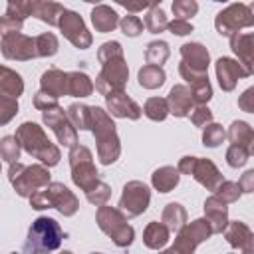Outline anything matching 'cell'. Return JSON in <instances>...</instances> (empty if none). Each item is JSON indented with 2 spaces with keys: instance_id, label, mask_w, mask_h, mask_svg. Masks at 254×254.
I'll use <instances>...</instances> for the list:
<instances>
[{
  "instance_id": "cell-32",
  "label": "cell",
  "mask_w": 254,
  "mask_h": 254,
  "mask_svg": "<svg viewBox=\"0 0 254 254\" xmlns=\"http://www.w3.org/2000/svg\"><path fill=\"white\" fill-rule=\"evenodd\" d=\"M169 56H171V50H169V44L165 40L149 42L147 48H145V62H147V65L163 67V64L169 60Z\"/></svg>"
},
{
  "instance_id": "cell-18",
  "label": "cell",
  "mask_w": 254,
  "mask_h": 254,
  "mask_svg": "<svg viewBox=\"0 0 254 254\" xmlns=\"http://www.w3.org/2000/svg\"><path fill=\"white\" fill-rule=\"evenodd\" d=\"M105 105H107V113H111V117H121V119H131L137 121L143 113V109L125 93H113L105 97Z\"/></svg>"
},
{
  "instance_id": "cell-23",
  "label": "cell",
  "mask_w": 254,
  "mask_h": 254,
  "mask_svg": "<svg viewBox=\"0 0 254 254\" xmlns=\"http://www.w3.org/2000/svg\"><path fill=\"white\" fill-rule=\"evenodd\" d=\"M67 8L50 0H32V16L42 20L48 26H60V18Z\"/></svg>"
},
{
  "instance_id": "cell-61",
  "label": "cell",
  "mask_w": 254,
  "mask_h": 254,
  "mask_svg": "<svg viewBox=\"0 0 254 254\" xmlns=\"http://www.w3.org/2000/svg\"><path fill=\"white\" fill-rule=\"evenodd\" d=\"M10 254H20V252H10Z\"/></svg>"
},
{
  "instance_id": "cell-62",
  "label": "cell",
  "mask_w": 254,
  "mask_h": 254,
  "mask_svg": "<svg viewBox=\"0 0 254 254\" xmlns=\"http://www.w3.org/2000/svg\"><path fill=\"white\" fill-rule=\"evenodd\" d=\"M230 254H234V252H230Z\"/></svg>"
},
{
  "instance_id": "cell-38",
  "label": "cell",
  "mask_w": 254,
  "mask_h": 254,
  "mask_svg": "<svg viewBox=\"0 0 254 254\" xmlns=\"http://www.w3.org/2000/svg\"><path fill=\"white\" fill-rule=\"evenodd\" d=\"M20 151H22V145H20V141L14 135L2 137V141H0V157L4 159V163H8V165L18 163Z\"/></svg>"
},
{
  "instance_id": "cell-13",
  "label": "cell",
  "mask_w": 254,
  "mask_h": 254,
  "mask_svg": "<svg viewBox=\"0 0 254 254\" xmlns=\"http://www.w3.org/2000/svg\"><path fill=\"white\" fill-rule=\"evenodd\" d=\"M149 202H151L149 187L145 183H141V181H129L123 187V192H121L117 208L127 218H135V216H141L149 208Z\"/></svg>"
},
{
  "instance_id": "cell-12",
  "label": "cell",
  "mask_w": 254,
  "mask_h": 254,
  "mask_svg": "<svg viewBox=\"0 0 254 254\" xmlns=\"http://www.w3.org/2000/svg\"><path fill=\"white\" fill-rule=\"evenodd\" d=\"M212 234H214L212 226L206 218H194L192 222H187L177 232L173 248L177 250V254H194L196 246L202 244L204 240H208Z\"/></svg>"
},
{
  "instance_id": "cell-15",
  "label": "cell",
  "mask_w": 254,
  "mask_h": 254,
  "mask_svg": "<svg viewBox=\"0 0 254 254\" xmlns=\"http://www.w3.org/2000/svg\"><path fill=\"white\" fill-rule=\"evenodd\" d=\"M2 56L6 60H16V62H28L38 58V48H36V38H30L22 32H10L2 34Z\"/></svg>"
},
{
  "instance_id": "cell-20",
  "label": "cell",
  "mask_w": 254,
  "mask_h": 254,
  "mask_svg": "<svg viewBox=\"0 0 254 254\" xmlns=\"http://www.w3.org/2000/svg\"><path fill=\"white\" fill-rule=\"evenodd\" d=\"M40 89L48 91L54 97L69 95V73L58 67H50L40 77Z\"/></svg>"
},
{
  "instance_id": "cell-59",
  "label": "cell",
  "mask_w": 254,
  "mask_h": 254,
  "mask_svg": "<svg viewBox=\"0 0 254 254\" xmlns=\"http://www.w3.org/2000/svg\"><path fill=\"white\" fill-rule=\"evenodd\" d=\"M60 254H73V252H69V250H64V252H60Z\"/></svg>"
},
{
  "instance_id": "cell-52",
  "label": "cell",
  "mask_w": 254,
  "mask_h": 254,
  "mask_svg": "<svg viewBox=\"0 0 254 254\" xmlns=\"http://www.w3.org/2000/svg\"><path fill=\"white\" fill-rule=\"evenodd\" d=\"M167 30H169L171 34H175V36H187V34L192 32V24L187 22V20H177V18H175V20L169 22Z\"/></svg>"
},
{
  "instance_id": "cell-7",
  "label": "cell",
  "mask_w": 254,
  "mask_h": 254,
  "mask_svg": "<svg viewBox=\"0 0 254 254\" xmlns=\"http://www.w3.org/2000/svg\"><path fill=\"white\" fill-rule=\"evenodd\" d=\"M181 64L179 73L181 77L192 85L194 81H200L208 77V65H210V54L208 50L198 42H187L181 46Z\"/></svg>"
},
{
  "instance_id": "cell-48",
  "label": "cell",
  "mask_w": 254,
  "mask_h": 254,
  "mask_svg": "<svg viewBox=\"0 0 254 254\" xmlns=\"http://www.w3.org/2000/svg\"><path fill=\"white\" fill-rule=\"evenodd\" d=\"M189 117H190V121H192L194 127H202L204 129L206 125L212 123V111L206 105H194L192 111L189 113Z\"/></svg>"
},
{
  "instance_id": "cell-25",
  "label": "cell",
  "mask_w": 254,
  "mask_h": 254,
  "mask_svg": "<svg viewBox=\"0 0 254 254\" xmlns=\"http://www.w3.org/2000/svg\"><path fill=\"white\" fill-rule=\"evenodd\" d=\"M24 93V79L18 71L10 69L8 65L0 67V95L18 99Z\"/></svg>"
},
{
  "instance_id": "cell-8",
  "label": "cell",
  "mask_w": 254,
  "mask_h": 254,
  "mask_svg": "<svg viewBox=\"0 0 254 254\" xmlns=\"http://www.w3.org/2000/svg\"><path fill=\"white\" fill-rule=\"evenodd\" d=\"M214 28L220 36L232 38L240 34L242 28H254V2H234L220 10L214 18Z\"/></svg>"
},
{
  "instance_id": "cell-16",
  "label": "cell",
  "mask_w": 254,
  "mask_h": 254,
  "mask_svg": "<svg viewBox=\"0 0 254 254\" xmlns=\"http://www.w3.org/2000/svg\"><path fill=\"white\" fill-rule=\"evenodd\" d=\"M58 28L64 34V38L69 40L79 50H87L91 46V42H93V36L87 30L83 18L73 10H65L64 12V16L60 18V26Z\"/></svg>"
},
{
  "instance_id": "cell-60",
  "label": "cell",
  "mask_w": 254,
  "mask_h": 254,
  "mask_svg": "<svg viewBox=\"0 0 254 254\" xmlns=\"http://www.w3.org/2000/svg\"><path fill=\"white\" fill-rule=\"evenodd\" d=\"M91 254H103V252H91Z\"/></svg>"
},
{
  "instance_id": "cell-21",
  "label": "cell",
  "mask_w": 254,
  "mask_h": 254,
  "mask_svg": "<svg viewBox=\"0 0 254 254\" xmlns=\"http://www.w3.org/2000/svg\"><path fill=\"white\" fill-rule=\"evenodd\" d=\"M204 218L210 222L212 232L214 234H222L228 226V206L226 202H222L220 198H216L214 194H210L204 200Z\"/></svg>"
},
{
  "instance_id": "cell-10",
  "label": "cell",
  "mask_w": 254,
  "mask_h": 254,
  "mask_svg": "<svg viewBox=\"0 0 254 254\" xmlns=\"http://www.w3.org/2000/svg\"><path fill=\"white\" fill-rule=\"evenodd\" d=\"M177 169H179V173L192 177L198 185H202V187H204L206 190H210V192H216V189L224 183L222 173L218 171V167H216L210 159L187 155V157H183V159L179 161Z\"/></svg>"
},
{
  "instance_id": "cell-19",
  "label": "cell",
  "mask_w": 254,
  "mask_h": 254,
  "mask_svg": "<svg viewBox=\"0 0 254 254\" xmlns=\"http://www.w3.org/2000/svg\"><path fill=\"white\" fill-rule=\"evenodd\" d=\"M167 103H169V111L175 117H189V113L194 107V99H192L190 87L183 85V83L173 85L169 95H167Z\"/></svg>"
},
{
  "instance_id": "cell-36",
  "label": "cell",
  "mask_w": 254,
  "mask_h": 254,
  "mask_svg": "<svg viewBox=\"0 0 254 254\" xmlns=\"http://www.w3.org/2000/svg\"><path fill=\"white\" fill-rule=\"evenodd\" d=\"M143 113L151 121H165L171 111H169V103L165 97H149L143 105Z\"/></svg>"
},
{
  "instance_id": "cell-22",
  "label": "cell",
  "mask_w": 254,
  "mask_h": 254,
  "mask_svg": "<svg viewBox=\"0 0 254 254\" xmlns=\"http://www.w3.org/2000/svg\"><path fill=\"white\" fill-rule=\"evenodd\" d=\"M230 50L248 69L254 64V32H240L230 38Z\"/></svg>"
},
{
  "instance_id": "cell-42",
  "label": "cell",
  "mask_w": 254,
  "mask_h": 254,
  "mask_svg": "<svg viewBox=\"0 0 254 254\" xmlns=\"http://www.w3.org/2000/svg\"><path fill=\"white\" fill-rule=\"evenodd\" d=\"M190 91H192V99H194V105H206L212 97V85L208 81V77L200 79V81H194L192 85H189Z\"/></svg>"
},
{
  "instance_id": "cell-24",
  "label": "cell",
  "mask_w": 254,
  "mask_h": 254,
  "mask_svg": "<svg viewBox=\"0 0 254 254\" xmlns=\"http://www.w3.org/2000/svg\"><path fill=\"white\" fill-rule=\"evenodd\" d=\"M119 16L117 12L107 6V4H97L93 10H91V24L95 28V32L99 34H107V32H113L117 26H119Z\"/></svg>"
},
{
  "instance_id": "cell-4",
  "label": "cell",
  "mask_w": 254,
  "mask_h": 254,
  "mask_svg": "<svg viewBox=\"0 0 254 254\" xmlns=\"http://www.w3.org/2000/svg\"><path fill=\"white\" fill-rule=\"evenodd\" d=\"M8 181L14 187L18 196L30 198L32 194H36L38 190H42L44 187H48L52 183V175L48 171L46 165H22L12 163L8 167Z\"/></svg>"
},
{
  "instance_id": "cell-30",
  "label": "cell",
  "mask_w": 254,
  "mask_h": 254,
  "mask_svg": "<svg viewBox=\"0 0 254 254\" xmlns=\"http://www.w3.org/2000/svg\"><path fill=\"white\" fill-rule=\"evenodd\" d=\"M228 141L232 145H238V147H246L250 149L252 141H254V129L246 123V121H232L230 127H228V133H226Z\"/></svg>"
},
{
  "instance_id": "cell-26",
  "label": "cell",
  "mask_w": 254,
  "mask_h": 254,
  "mask_svg": "<svg viewBox=\"0 0 254 254\" xmlns=\"http://www.w3.org/2000/svg\"><path fill=\"white\" fill-rule=\"evenodd\" d=\"M169 238H171V230L163 222H157V220L149 222L145 226V230H143V244L147 248H151V250L165 248L167 242H169Z\"/></svg>"
},
{
  "instance_id": "cell-46",
  "label": "cell",
  "mask_w": 254,
  "mask_h": 254,
  "mask_svg": "<svg viewBox=\"0 0 254 254\" xmlns=\"http://www.w3.org/2000/svg\"><path fill=\"white\" fill-rule=\"evenodd\" d=\"M171 8H173V14L177 16V20H189L190 16H194L198 12V4L194 0H175Z\"/></svg>"
},
{
  "instance_id": "cell-37",
  "label": "cell",
  "mask_w": 254,
  "mask_h": 254,
  "mask_svg": "<svg viewBox=\"0 0 254 254\" xmlns=\"http://www.w3.org/2000/svg\"><path fill=\"white\" fill-rule=\"evenodd\" d=\"M24 20H26V18L12 6V2H8V4H6V12H4V16H2V20H0V30H2V34L20 32L22 26H24Z\"/></svg>"
},
{
  "instance_id": "cell-6",
  "label": "cell",
  "mask_w": 254,
  "mask_h": 254,
  "mask_svg": "<svg viewBox=\"0 0 254 254\" xmlns=\"http://www.w3.org/2000/svg\"><path fill=\"white\" fill-rule=\"evenodd\" d=\"M95 222L99 226L101 232H105L111 242L119 248H127L133 244V238H135V230L133 226L127 222V216L115 208V206H97V212H95Z\"/></svg>"
},
{
  "instance_id": "cell-31",
  "label": "cell",
  "mask_w": 254,
  "mask_h": 254,
  "mask_svg": "<svg viewBox=\"0 0 254 254\" xmlns=\"http://www.w3.org/2000/svg\"><path fill=\"white\" fill-rule=\"evenodd\" d=\"M137 79H139V85L145 87V89H157L165 83L167 79V73L163 67H157V65H143L137 73Z\"/></svg>"
},
{
  "instance_id": "cell-11",
  "label": "cell",
  "mask_w": 254,
  "mask_h": 254,
  "mask_svg": "<svg viewBox=\"0 0 254 254\" xmlns=\"http://www.w3.org/2000/svg\"><path fill=\"white\" fill-rule=\"evenodd\" d=\"M67 159H69V169H71V181L75 187L87 192L99 183V173L93 165V155L85 145H75L73 149H69Z\"/></svg>"
},
{
  "instance_id": "cell-53",
  "label": "cell",
  "mask_w": 254,
  "mask_h": 254,
  "mask_svg": "<svg viewBox=\"0 0 254 254\" xmlns=\"http://www.w3.org/2000/svg\"><path fill=\"white\" fill-rule=\"evenodd\" d=\"M238 185H240V190H242V192H246V194L254 192V169H248V171L240 177Z\"/></svg>"
},
{
  "instance_id": "cell-17",
  "label": "cell",
  "mask_w": 254,
  "mask_h": 254,
  "mask_svg": "<svg viewBox=\"0 0 254 254\" xmlns=\"http://www.w3.org/2000/svg\"><path fill=\"white\" fill-rule=\"evenodd\" d=\"M214 71H216V79L222 91H232L238 79H244L250 75L248 69L238 60H232V58H218L214 64Z\"/></svg>"
},
{
  "instance_id": "cell-56",
  "label": "cell",
  "mask_w": 254,
  "mask_h": 254,
  "mask_svg": "<svg viewBox=\"0 0 254 254\" xmlns=\"http://www.w3.org/2000/svg\"><path fill=\"white\" fill-rule=\"evenodd\" d=\"M159 254H177V250H175V248L171 246V248H167V250H161Z\"/></svg>"
},
{
  "instance_id": "cell-44",
  "label": "cell",
  "mask_w": 254,
  "mask_h": 254,
  "mask_svg": "<svg viewBox=\"0 0 254 254\" xmlns=\"http://www.w3.org/2000/svg\"><path fill=\"white\" fill-rule=\"evenodd\" d=\"M143 20L139 18V16H135V14H127V16H123L121 18V22H119V28H121V32L125 34V36H129V38H137L141 32H143Z\"/></svg>"
},
{
  "instance_id": "cell-27",
  "label": "cell",
  "mask_w": 254,
  "mask_h": 254,
  "mask_svg": "<svg viewBox=\"0 0 254 254\" xmlns=\"http://www.w3.org/2000/svg\"><path fill=\"white\" fill-rule=\"evenodd\" d=\"M181 181V173L179 169L171 167V165H165V167H159L153 175H151V185L155 190L159 192H171Z\"/></svg>"
},
{
  "instance_id": "cell-41",
  "label": "cell",
  "mask_w": 254,
  "mask_h": 254,
  "mask_svg": "<svg viewBox=\"0 0 254 254\" xmlns=\"http://www.w3.org/2000/svg\"><path fill=\"white\" fill-rule=\"evenodd\" d=\"M216 198H220L222 202H226V204H230V202H236L240 196H242V190H240V185L238 183H234V181H224L218 189H216V192H212Z\"/></svg>"
},
{
  "instance_id": "cell-5",
  "label": "cell",
  "mask_w": 254,
  "mask_h": 254,
  "mask_svg": "<svg viewBox=\"0 0 254 254\" xmlns=\"http://www.w3.org/2000/svg\"><path fill=\"white\" fill-rule=\"evenodd\" d=\"M30 206L34 210L58 208L60 214L73 216L79 208V200L64 183H50L48 187H44L42 190L30 196Z\"/></svg>"
},
{
  "instance_id": "cell-45",
  "label": "cell",
  "mask_w": 254,
  "mask_h": 254,
  "mask_svg": "<svg viewBox=\"0 0 254 254\" xmlns=\"http://www.w3.org/2000/svg\"><path fill=\"white\" fill-rule=\"evenodd\" d=\"M248 155H250V149L238 147V145H230V147L226 149V163H228V167H232V169L244 167L246 161H248Z\"/></svg>"
},
{
  "instance_id": "cell-9",
  "label": "cell",
  "mask_w": 254,
  "mask_h": 254,
  "mask_svg": "<svg viewBox=\"0 0 254 254\" xmlns=\"http://www.w3.org/2000/svg\"><path fill=\"white\" fill-rule=\"evenodd\" d=\"M129 79V67L125 62V56H117L111 60H105L101 64L99 73L95 75V91H99L103 97L125 91Z\"/></svg>"
},
{
  "instance_id": "cell-58",
  "label": "cell",
  "mask_w": 254,
  "mask_h": 254,
  "mask_svg": "<svg viewBox=\"0 0 254 254\" xmlns=\"http://www.w3.org/2000/svg\"><path fill=\"white\" fill-rule=\"evenodd\" d=\"M250 155H254V141H252V145H250Z\"/></svg>"
},
{
  "instance_id": "cell-33",
  "label": "cell",
  "mask_w": 254,
  "mask_h": 254,
  "mask_svg": "<svg viewBox=\"0 0 254 254\" xmlns=\"http://www.w3.org/2000/svg\"><path fill=\"white\" fill-rule=\"evenodd\" d=\"M95 89L91 77L83 71H69V95L71 97H87Z\"/></svg>"
},
{
  "instance_id": "cell-3",
  "label": "cell",
  "mask_w": 254,
  "mask_h": 254,
  "mask_svg": "<svg viewBox=\"0 0 254 254\" xmlns=\"http://www.w3.org/2000/svg\"><path fill=\"white\" fill-rule=\"evenodd\" d=\"M65 236L67 234L64 232V228L60 226L58 220H54L50 216H38L28 228V236L24 240L22 254H50V252H56L62 246V240Z\"/></svg>"
},
{
  "instance_id": "cell-40",
  "label": "cell",
  "mask_w": 254,
  "mask_h": 254,
  "mask_svg": "<svg viewBox=\"0 0 254 254\" xmlns=\"http://www.w3.org/2000/svg\"><path fill=\"white\" fill-rule=\"evenodd\" d=\"M226 139V131H224V127L220 125V123H210V125H206L204 129H202V145L204 147H210V149H214V147H218L222 141Z\"/></svg>"
},
{
  "instance_id": "cell-51",
  "label": "cell",
  "mask_w": 254,
  "mask_h": 254,
  "mask_svg": "<svg viewBox=\"0 0 254 254\" xmlns=\"http://www.w3.org/2000/svg\"><path fill=\"white\" fill-rule=\"evenodd\" d=\"M238 107L246 113H254V85L244 89L240 95H238Z\"/></svg>"
},
{
  "instance_id": "cell-2",
  "label": "cell",
  "mask_w": 254,
  "mask_h": 254,
  "mask_svg": "<svg viewBox=\"0 0 254 254\" xmlns=\"http://www.w3.org/2000/svg\"><path fill=\"white\" fill-rule=\"evenodd\" d=\"M14 137L20 141L22 149H24L30 157L38 159V161H40L42 165H46L48 169H50V167H56V165L60 163V159H62L60 149L48 139V135L44 133V129H42L38 123H34V121H24V123L16 129V135H14Z\"/></svg>"
},
{
  "instance_id": "cell-54",
  "label": "cell",
  "mask_w": 254,
  "mask_h": 254,
  "mask_svg": "<svg viewBox=\"0 0 254 254\" xmlns=\"http://www.w3.org/2000/svg\"><path fill=\"white\" fill-rule=\"evenodd\" d=\"M157 2H121L123 8H127L129 12H139V10H147V8H153Z\"/></svg>"
},
{
  "instance_id": "cell-43",
  "label": "cell",
  "mask_w": 254,
  "mask_h": 254,
  "mask_svg": "<svg viewBox=\"0 0 254 254\" xmlns=\"http://www.w3.org/2000/svg\"><path fill=\"white\" fill-rule=\"evenodd\" d=\"M109 196H111V187H109L107 183H103V181H99L93 189H89V190L85 192V198H87L91 204H95V206L107 204Z\"/></svg>"
},
{
  "instance_id": "cell-55",
  "label": "cell",
  "mask_w": 254,
  "mask_h": 254,
  "mask_svg": "<svg viewBox=\"0 0 254 254\" xmlns=\"http://www.w3.org/2000/svg\"><path fill=\"white\" fill-rule=\"evenodd\" d=\"M240 254H254V234H252V238L246 242V246L240 250Z\"/></svg>"
},
{
  "instance_id": "cell-49",
  "label": "cell",
  "mask_w": 254,
  "mask_h": 254,
  "mask_svg": "<svg viewBox=\"0 0 254 254\" xmlns=\"http://www.w3.org/2000/svg\"><path fill=\"white\" fill-rule=\"evenodd\" d=\"M117 56H123V48H121V44L115 42V40L101 44V48L97 50V60H99V64H103L105 60L117 58Z\"/></svg>"
},
{
  "instance_id": "cell-50",
  "label": "cell",
  "mask_w": 254,
  "mask_h": 254,
  "mask_svg": "<svg viewBox=\"0 0 254 254\" xmlns=\"http://www.w3.org/2000/svg\"><path fill=\"white\" fill-rule=\"evenodd\" d=\"M58 105H60V103H58V97L50 95V93L44 91V89H40V91L34 95V107L40 109V111H48V109L58 107Z\"/></svg>"
},
{
  "instance_id": "cell-29",
  "label": "cell",
  "mask_w": 254,
  "mask_h": 254,
  "mask_svg": "<svg viewBox=\"0 0 254 254\" xmlns=\"http://www.w3.org/2000/svg\"><path fill=\"white\" fill-rule=\"evenodd\" d=\"M252 234H254V232H252L242 220L228 222V226H226V230H224L226 242H228L232 248H236V250H242V248L246 246V242L252 238Z\"/></svg>"
},
{
  "instance_id": "cell-1",
  "label": "cell",
  "mask_w": 254,
  "mask_h": 254,
  "mask_svg": "<svg viewBox=\"0 0 254 254\" xmlns=\"http://www.w3.org/2000/svg\"><path fill=\"white\" fill-rule=\"evenodd\" d=\"M89 131L95 137V143H97V159L101 161V165L115 163L119 159V155H121V141L117 137L115 123H113L111 115L105 109H101L97 105H91Z\"/></svg>"
},
{
  "instance_id": "cell-35",
  "label": "cell",
  "mask_w": 254,
  "mask_h": 254,
  "mask_svg": "<svg viewBox=\"0 0 254 254\" xmlns=\"http://www.w3.org/2000/svg\"><path fill=\"white\" fill-rule=\"evenodd\" d=\"M169 26V20L165 16V10L161 8V2H157L153 8H149V12L145 14V28L151 34H161L165 32Z\"/></svg>"
},
{
  "instance_id": "cell-57",
  "label": "cell",
  "mask_w": 254,
  "mask_h": 254,
  "mask_svg": "<svg viewBox=\"0 0 254 254\" xmlns=\"http://www.w3.org/2000/svg\"><path fill=\"white\" fill-rule=\"evenodd\" d=\"M248 73H250V75H254V64H252V65L248 67Z\"/></svg>"
},
{
  "instance_id": "cell-28",
  "label": "cell",
  "mask_w": 254,
  "mask_h": 254,
  "mask_svg": "<svg viewBox=\"0 0 254 254\" xmlns=\"http://www.w3.org/2000/svg\"><path fill=\"white\" fill-rule=\"evenodd\" d=\"M161 222L171 230V232H179L185 224H187V208L181 202H169L163 208V216Z\"/></svg>"
},
{
  "instance_id": "cell-39",
  "label": "cell",
  "mask_w": 254,
  "mask_h": 254,
  "mask_svg": "<svg viewBox=\"0 0 254 254\" xmlns=\"http://www.w3.org/2000/svg\"><path fill=\"white\" fill-rule=\"evenodd\" d=\"M36 48H38V58H50V56H56L58 54L60 42H58L56 34L44 32V34L36 36Z\"/></svg>"
},
{
  "instance_id": "cell-14",
  "label": "cell",
  "mask_w": 254,
  "mask_h": 254,
  "mask_svg": "<svg viewBox=\"0 0 254 254\" xmlns=\"http://www.w3.org/2000/svg\"><path fill=\"white\" fill-rule=\"evenodd\" d=\"M42 121L54 131V135L58 137V141L64 147L73 149L77 145V129L73 127V123L67 117V111H64V107H52L48 111H42Z\"/></svg>"
},
{
  "instance_id": "cell-47",
  "label": "cell",
  "mask_w": 254,
  "mask_h": 254,
  "mask_svg": "<svg viewBox=\"0 0 254 254\" xmlns=\"http://www.w3.org/2000/svg\"><path fill=\"white\" fill-rule=\"evenodd\" d=\"M18 109H20V107H18V99L0 95V125L10 123V119L18 113Z\"/></svg>"
},
{
  "instance_id": "cell-34",
  "label": "cell",
  "mask_w": 254,
  "mask_h": 254,
  "mask_svg": "<svg viewBox=\"0 0 254 254\" xmlns=\"http://www.w3.org/2000/svg\"><path fill=\"white\" fill-rule=\"evenodd\" d=\"M67 117L73 123L75 129L79 131H87L89 129V121H91V105H83V103H71L67 109Z\"/></svg>"
}]
</instances>
